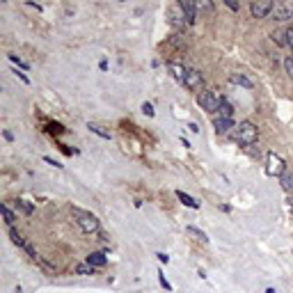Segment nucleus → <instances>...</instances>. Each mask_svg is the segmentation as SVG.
Returning <instances> with one entry per match:
<instances>
[{
	"mask_svg": "<svg viewBox=\"0 0 293 293\" xmlns=\"http://www.w3.org/2000/svg\"><path fill=\"white\" fill-rule=\"evenodd\" d=\"M71 218L76 220V225L80 227V232L83 234H101V222L99 218L94 213H89V211H83V208L78 206H73L71 208Z\"/></svg>",
	"mask_w": 293,
	"mask_h": 293,
	"instance_id": "obj_1",
	"label": "nucleus"
},
{
	"mask_svg": "<svg viewBox=\"0 0 293 293\" xmlns=\"http://www.w3.org/2000/svg\"><path fill=\"white\" fill-rule=\"evenodd\" d=\"M234 140L238 142V145H243V146H252L254 142H257V138H259V128L254 126L252 121H240L238 126L234 128Z\"/></svg>",
	"mask_w": 293,
	"mask_h": 293,
	"instance_id": "obj_2",
	"label": "nucleus"
},
{
	"mask_svg": "<svg viewBox=\"0 0 293 293\" xmlns=\"http://www.w3.org/2000/svg\"><path fill=\"white\" fill-rule=\"evenodd\" d=\"M222 96H220L218 89H204V92L197 94V106L202 110H206L208 115H218L220 106H222Z\"/></svg>",
	"mask_w": 293,
	"mask_h": 293,
	"instance_id": "obj_3",
	"label": "nucleus"
},
{
	"mask_svg": "<svg viewBox=\"0 0 293 293\" xmlns=\"http://www.w3.org/2000/svg\"><path fill=\"white\" fill-rule=\"evenodd\" d=\"M284 172H287V163L282 160V156L270 151L266 156V174L268 176H277V179H280Z\"/></svg>",
	"mask_w": 293,
	"mask_h": 293,
	"instance_id": "obj_4",
	"label": "nucleus"
},
{
	"mask_svg": "<svg viewBox=\"0 0 293 293\" xmlns=\"http://www.w3.org/2000/svg\"><path fill=\"white\" fill-rule=\"evenodd\" d=\"M183 87H188L190 92H204V76H202L197 69H190L188 67L186 71V83H183Z\"/></svg>",
	"mask_w": 293,
	"mask_h": 293,
	"instance_id": "obj_5",
	"label": "nucleus"
},
{
	"mask_svg": "<svg viewBox=\"0 0 293 293\" xmlns=\"http://www.w3.org/2000/svg\"><path fill=\"white\" fill-rule=\"evenodd\" d=\"M270 19L277 21V23L291 21V19H293V5H291V2H275L273 14H270Z\"/></svg>",
	"mask_w": 293,
	"mask_h": 293,
	"instance_id": "obj_6",
	"label": "nucleus"
},
{
	"mask_svg": "<svg viewBox=\"0 0 293 293\" xmlns=\"http://www.w3.org/2000/svg\"><path fill=\"white\" fill-rule=\"evenodd\" d=\"M167 16H170V26H172L174 30H183V28L188 26L186 16H183V12H181V7H179V2L167 9Z\"/></svg>",
	"mask_w": 293,
	"mask_h": 293,
	"instance_id": "obj_7",
	"label": "nucleus"
},
{
	"mask_svg": "<svg viewBox=\"0 0 293 293\" xmlns=\"http://www.w3.org/2000/svg\"><path fill=\"white\" fill-rule=\"evenodd\" d=\"M179 7H181V12H183V16H186L188 26H195V23H197V19H200L197 5H195V2H188V0H181Z\"/></svg>",
	"mask_w": 293,
	"mask_h": 293,
	"instance_id": "obj_8",
	"label": "nucleus"
},
{
	"mask_svg": "<svg viewBox=\"0 0 293 293\" xmlns=\"http://www.w3.org/2000/svg\"><path fill=\"white\" fill-rule=\"evenodd\" d=\"M275 2H252L250 5V12H252L254 19H268L273 14Z\"/></svg>",
	"mask_w": 293,
	"mask_h": 293,
	"instance_id": "obj_9",
	"label": "nucleus"
},
{
	"mask_svg": "<svg viewBox=\"0 0 293 293\" xmlns=\"http://www.w3.org/2000/svg\"><path fill=\"white\" fill-rule=\"evenodd\" d=\"M213 126H215V133H218V135H227V133H232L234 128H236V124H234V119L213 117Z\"/></svg>",
	"mask_w": 293,
	"mask_h": 293,
	"instance_id": "obj_10",
	"label": "nucleus"
},
{
	"mask_svg": "<svg viewBox=\"0 0 293 293\" xmlns=\"http://www.w3.org/2000/svg\"><path fill=\"white\" fill-rule=\"evenodd\" d=\"M229 80H232L234 85H240V87H245V89H254V83L250 78H247L245 73H232V76H229Z\"/></svg>",
	"mask_w": 293,
	"mask_h": 293,
	"instance_id": "obj_11",
	"label": "nucleus"
},
{
	"mask_svg": "<svg viewBox=\"0 0 293 293\" xmlns=\"http://www.w3.org/2000/svg\"><path fill=\"white\" fill-rule=\"evenodd\" d=\"M280 186H282V190L289 195V197H293V172H284L280 176Z\"/></svg>",
	"mask_w": 293,
	"mask_h": 293,
	"instance_id": "obj_12",
	"label": "nucleus"
},
{
	"mask_svg": "<svg viewBox=\"0 0 293 293\" xmlns=\"http://www.w3.org/2000/svg\"><path fill=\"white\" fill-rule=\"evenodd\" d=\"M176 200H179L181 204H183V206L193 208V211H197V208H200V202L193 200V197H190L188 193H183V190H176Z\"/></svg>",
	"mask_w": 293,
	"mask_h": 293,
	"instance_id": "obj_13",
	"label": "nucleus"
},
{
	"mask_svg": "<svg viewBox=\"0 0 293 293\" xmlns=\"http://www.w3.org/2000/svg\"><path fill=\"white\" fill-rule=\"evenodd\" d=\"M170 73H172V78L176 80V83H186V71H188V67H181V64H170Z\"/></svg>",
	"mask_w": 293,
	"mask_h": 293,
	"instance_id": "obj_14",
	"label": "nucleus"
},
{
	"mask_svg": "<svg viewBox=\"0 0 293 293\" xmlns=\"http://www.w3.org/2000/svg\"><path fill=\"white\" fill-rule=\"evenodd\" d=\"M87 264H89V266H94V268H103L108 264V257L103 252H92L89 257H87Z\"/></svg>",
	"mask_w": 293,
	"mask_h": 293,
	"instance_id": "obj_15",
	"label": "nucleus"
},
{
	"mask_svg": "<svg viewBox=\"0 0 293 293\" xmlns=\"http://www.w3.org/2000/svg\"><path fill=\"white\" fill-rule=\"evenodd\" d=\"M188 236H193L197 243H202V245H208V238H206V234L202 232V229H197V227H188L186 229Z\"/></svg>",
	"mask_w": 293,
	"mask_h": 293,
	"instance_id": "obj_16",
	"label": "nucleus"
},
{
	"mask_svg": "<svg viewBox=\"0 0 293 293\" xmlns=\"http://www.w3.org/2000/svg\"><path fill=\"white\" fill-rule=\"evenodd\" d=\"M87 128H89L92 133H96L99 138H103V140H110V138H113V135H110V131H106L101 124H94V121H89V124H87Z\"/></svg>",
	"mask_w": 293,
	"mask_h": 293,
	"instance_id": "obj_17",
	"label": "nucleus"
},
{
	"mask_svg": "<svg viewBox=\"0 0 293 293\" xmlns=\"http://www.w3.org/2000/svg\"><path fill=\"white\" fill-rule=\"evenodd\" d=\"M215 117H225V119H232L234 117V106L229 103V101H222V106H220V110H218V115Z\"/></svg>",
	"mask_w": 293,
	"mask_h": 293,
	"instance_id": "obj_18",
	"label": "nucleus"
},
{
	"mask_svg": "<svg viewBox=\"0 0 293 293\" xmlns=\"http://www.w3.org/2000/svg\"><path fill=\"white\" fill-rule=\"evenodd\" d=\"M270 39L275 41V44H277V46H287V30H275L273 34H270Z\"/></svg>",
	"mask_w": 293,
	"mask_h": 293,
	"instance_id": "obj_19",
	"label": "nucleus"
},
{
	"mask_svg": "<svg viewBox=\"0 0 293 293\" xmlns=\"http://www.w3.org/2000/svg\"><path fill=\"white\" fill-rule=\"evenodd\" d=\"M9 238H12V243H14V245H19L21 250H23V245H26V243H28V240L23 238V236H21V234L16 232L14 227H9Z\"/></svg>",
	"mask_w": 293,
	"mask_h": 293,
	"instance_id": "obj_20",
	"label": "nucleus"
},
{
	"mask_svg": "<svg viewBox=\"0 0 293 293\" xmlns=\"http://www.w3.org/2000/svg\"><path fill=\"white\" fill-rule=\"evenodd\" d=\"M0 208H2V215H5V222H7V225H9V227H12L14 222H16V213H14L12 208H9V204H2V206H0Z\"/></svg>",
	"mask_w": 293,
	"mask_h": 293,
	"instance_id": "obj_21",
	"label": "nucleus"
},
{
	"mask_svg": "<svg viewBox=\"0 0 293 293\" xmlns=\"http://www.w3.org/2000/svg\"><path fill=\"white\" fill-rule=\"evenodd\" d=\"M94 270H96V268L94 266H89V264H87V261H83V264H78V266H76V275H94Z\"/></svg>",
	"mask_w": 293,
	"mask_h": 293,
	"instance_id": "obj_22",
	"label": "nucleus"
},
{
	"mask_svg": "<svg viewBox=\"0 0 293 293\" xmlns=\"http://www.w3.org/2000/svg\"><path fill=\"white\" fill-rule=\"evenodd\" d=\"M16 208H21L26 215H32V211H34V206L32 204H28L26 200H16Z\"/></svg>",
	"mask_w": 293,
	"mask_h": 293,
	"instance_id": "obj_23",
	"label": "nucleus"
},
{
	"mask_svg": "<svg viewBox=\"0 0 293 293\" xmlns=\"http://www.w3.org/2000/svg\"><path fill=\"white\" fill-rule=\"evenodd\" d=\"M284 71H287V76L293 80V55L284 58Z\"/></svg>",
	"mask_w": 293,
	"mask_h": 293,
	"instance_id": "obj_24",
	"label": "nucleus"
},
{
	"mask_svg": "<svg viewBox=\"0 0 293 293\" xmlns=\"http://www.w3.org/2000/svg\"><path fill=\"white\" fill-rule=\"evenodd\" d=\"M158 282H160V287L165 289V291H167V293H172V284H170V282H167V280H165V275L160 273V270H158Z\"/></svg>",
	"mask_w": 293,
	"mask_h": 293,
	"instance_id": "obj_25",
	"label": "nucleus"
},
{
	"mask_svg": "<svg viewBox=\"0 0 293 293\" xmlns=\"http://www.w3.org/2000/svg\"><path fill=\"white\" fill-rule=\"evenodd\" d=\"M197 12H213V2H195Z\"/></svg>",
	"mask_w": 293,
	"mask_h": 293,
	"instance_id": "obj_26",
	"label": "nucleus"
},
{
	"mask_svg": "<svg viewBox=\"0 0 293 293\" xmlns=\"http://www.w3.org/2000/svg\"><path fill=\"white\" fill-rule=\"evenodd\" d=\"M9 62H12V64H16V67H21V69H28V64L21 60L19 55H9Z\"/></svg>",
	"mask_w": 293,
	"mask_h": 293,
	"instance_id": "obj_27",
	"label": "nucleus"
},
{
	"mask_svg": "<svg viewBox=\"0 0 293 293\" xmlns=\"http://www.w3.org/2000/svg\"><path fill=\"white\" fill-rule=\"evenodd\" d=\"M142 113H145L146 117H153V115H156V110H153L151 103H146V101H145V103H142Z\"/></svg>",
	"mask_w": 293,
	"mask_h": 293,
	"instance_id": "obj_28",
	"label": "nucleus"
},
{
	"mask_svg": "<svg viewBox=\"0 0 293 293\" xmlns=\"http://www.w3.org/2000/svg\"><path fill=\"white\" fill-rule=\"evenodd\" d=\"M12 73H14V76H16V78H21V80H23L26 85H30V78H28V76H26V73H23V71H19V69H12Z\"/></svg>",
	"mask_w": 293,
	"mask_h": 293,
	"instance_id": "obj_29",
	"label": "nucleus"
},
{
	"mask_svg": "<svg viewBox=\"0 0 293 293\" xmlns=\"http://www.w3.org/2000/svg\"><path fill=\"white\" fill-rule=\"evenodd\" d=\"M44 160H46V163H48V165H51V167H58V170H60V163H58V160H53V158H51V156H44Z\"/></svg>",
	"mask_w": 293,
	"mask_h": 293,
	"instance_id": "obj_30",
	"label": "nucleus"
},
{
	"mask_svg": "<svg viewBox=\"0 0 293 293\" xmlns=\"http://www.w3.org/2000/svg\"><path fill=\"white\" fill-rule=\"evenodd\" d=\"M287 46L293 51V30H287Z\"/></svg>",
	"mask_w": 293,
	"mask_h": 293,
	"instance_id": "obj_31",
	"label": "nucleus"
},
{
	"mask_svg": "<svg viewBox=\"0 0 293 293\" xmlns=\"http://www.w3.org/2000/svg\"><path fill=\"white\" fill-rule=\"evenodd\" d=\"M225 5L229 7V9H234V12H238V9H240V5H238V2H232V0H227Z\"/></svg>",
	"mask_w": 293,
	"mask_h": 293,
	"instance_id": "obj_32",
	"label": "nucleus"
},
{
	"mask_svg": "<svg viewBox=\"0 0 293 293\" xmlns=\"http://www.w3.org/2000/svg\"><path fill=\"white\" fill-rule=\"evenodd\" d=\"M156 257H158L160 264H167V261H170V257H167V254H163V252H156Z\"/></svg>",
	"mask_w": 293,
	"mask_h": 293,
	"instance_id": "obj_33",
	"label": "nucleus"
},
{
	"mask_svg": "<svg viewBox=\"0 0 293 293\" xmlns=\"http://www.w3.org/2000/svg\"><path fill=\"white\" fill-rule=\"evenodd\" d=\"M51 131H55V133H64V128H62L60 124H51Z\"/></svg>",
	"mask_w": 293,
	"mask_h": 293,
	"instance_id": "obj_34",
	"label": "nucleus"
},
{
	"mask_svg": "<svg viewBox=\"0 0 293 293\" xmlns=\"http://www.w3.org/2000/svg\"><path fill=\"white\" fill-rule=\"evenodd\" d=\"M2 135H5V140H7V142H14V135L9 133V131H2Z\"/></svg>",
	"mask_w": 293,
	"mask_h": 293,
	"instance_id": "obj_35",
	"label": "nucleus"
},
{
	"mask_svg": "<svg viewBox=\"0 0 293 293\" xmlns=\"http://www.w3.org/2000/svg\"><path fill=\"white\" fill-rule=\"evenodd\" d=\"M99 69H101V71H108V60H101L99 62Z\"/></svg>",
	"mask_w": 293,
	"mask_h": 293,
	"instance_id": "obj_36",
	"label": "nucleus"
},
{
	"mask_svg": "<svg viewBox=\"0 0 293 293\" xmlns=\"http://www.w3.org/2000/svg\"><path fill=\"white\" fill-rule=\"evenodd\" d=\"M188 128H190V131H193V133H200V128H197V124H193V121H190V124H188Z\"/></svg>",
	"mask_w": 293,
	"mask_h": 293,
	"instance_id": "obj_37",
	"label": "nucleus"
},
{
	"mask_svg": "<svg viewBox=\"0 0 293 293\" xmlns=\"http://www.w3.org/2000/svg\"><path fill=\"white\" fill-rule=\"evenodd\" d=\"M287 204H289V211H291V213H293V197H289V200H287Z\"/></svg>",
	"mask_w": 293,
	"mask_h": 293,
	"instance_id": "obj_38",
	"label": "nucleus"
}]
</instances>
